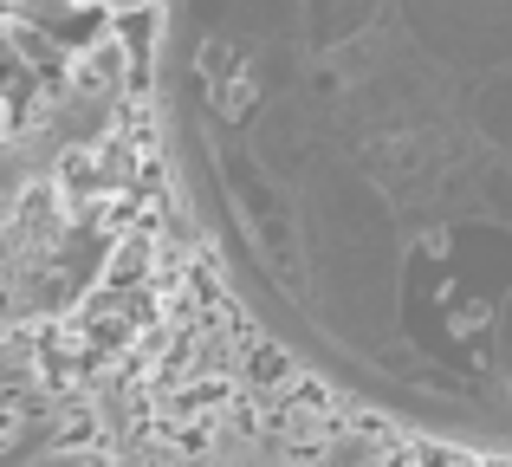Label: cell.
I'll list each match as a JSON object with an SVG mask.
<instances>
[{"label": "cell", "instance_id": "6da1fadb", "mask_svg": "<svg viewBox=\"0 0 512 467\" xmlns=\"http://www.w3.org/2000/svg\"><path fill=\"white\" fill-rule=\"evenodd\" d=\"M182 215L312 377L512 455V0H156Z\"/></svg>", "mask_w": 512, "mask_h": 467}]
</instances>
